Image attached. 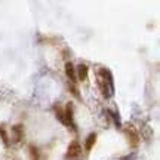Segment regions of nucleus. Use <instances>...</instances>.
Instances as JSON below:
<instances>
[{"mask_svg":"<svg viewBox=\"0 0 160 160\" xmlns=\"http://www.w3.org/2000/svg\"><path fill=\"white\" fill-rule=\"evenodd\" d=\"M95 142H97V133H89L88 138H86V144H85L86 150H88V151H91V150L93 148Z\"/></svg>","mask_w":160,"mask_h":160,"instance_id":"8","label":"nucleus"},{"mask_svg":"<svg viewBox=\"0 0 160 160\" xmlns=\"http://www.w3.org/2000/svg\"><path fill=\"white\" fill-rule=\"evenodd\" d=\"M0 133H2V137H3V141H5V144L6 145H8V137H6V133H5V131H3V129H0Z\"/></svg>","mask_w":160,"mask_h":160,"instance_id":"13","label":"nucleus"},{"mask_svg":"<svg viewBox=\"0 0 160 160\" xmlns=\"http://www.w3.org/2000/svg\"><path fill=\"white\" fill-rule=\"evenodd\" d=\"M125 133H126V137H128V141H129V144H131L133 148H137L138 147V144H139V137H138V133L137 131L133 129V128H126L125 129Z\"/></svg>","mask_w":160,"mask_h":160,"instance_id":"3","label":"nucleus"},{"mask_svg":"<svg viewBox=\"0 0 160 160\" xmlns=\"http://www.w3.org/2000/svg\"><path fill=\"white\" fill-rule=\"evenodd\" d=\"M88 73H89V70H88V65L85 64H80L79 67H77V73H76V77L82 82H86L88 80Z\"/></svg>","mask_w":160,"mask_h":160,"instance_id":"6","label":"nucleus"},{"mask_svg":"<svg viewBox=\"0 0 160 160\" xmlns=\"http://www.w3.org/2000/svg\"><path fill=\"white\" fill-rule=\"evenodd\" d=\"M57 119L61 122V123H64V125H67L68 126V123H67V119H65V113H64V110H61V108H57Z\"/></svg>","mask_w":160,"mask_h":160,"instance_id":"10","label":"nucleus"},{"mask_svg":"<svg viewBox=\"0 0 160 160\" xmlns=\"http://www.w3.org/2000/svg\"><path fill=\"white\" fill-rule=\"evenodd\" d=\"M70 91H71V93H73V95H74L77 99H80V93H79V91H77L76 85H70Z\"/></svg>","mask_w":160,"mask_h":160,"instance_id":"11","label":"nucleus"},{"mask_svg":"<svg viewBox=\"0 0 160 160\" xmlns=\"http://www.w3.org/2000/svg\"><path fill=\"white\" fill-rule=\"evenodd\" d=\"M135 157H137V154H135V153H131L129 156H125V157H122L120 160H133Z\"/></svg>","mask_w":160,"mask_h":160,"instance_id":"12","label":"nucleus"},{"mask_svg":"<svg viewBox=\"0 0 160 160\" xmlns=\"http://www.w3.org/2000/svg\"><path fill=\"white\" fill-rule=\"evenodd\" d=\"M65 74H67V77L70 79L71 85H76V83H77V77H76V68H74V65H73L71 62H65Z\"/></svg>","mask_w":160,"mask_h":160,"instance_id":"4","label":"nucleus"},{"mask_svg":"<svg viewBox=\"0 0 160 160\" xmlns=\"http://www.w3.org/2000/svg\"><path fill=\"white\" fill-rule=\"evenodd\" d=\"M98 86L104 98H110L114 93V80L111 71L107 68H99L98 71Z\"/></svg>","mask_w":160,"mask_h":160,"instance_id":"1","label":"nucleus"},{"mask_svg":"<svg viewBox=\"0 0 160 160\" xmlns=\"http://www.w3.org/2000/svg\"><path fill=\"white\" fill-rule=\"evenodd\" d=\"M65 119H67V123H68L70 128L76 129V123H74V119H73V102H68L67 107H65Z\"/></svg>","mask_w":160,"mask_h":160,"instance_id":"5","label":"nucleus"},{"mask_svg":"<svg viewBox=\"0 0 160 160\" xmlns=\"http://www.w3.org/2000/svg\"><path fill=\"white\" fill-rule=\"evenodd\" d=\"M80 157H82V147H80L79 141L70 142L67 154H65V159L67 160H80Z\"/></svg>","mask_w":160,"mask_h":160,"instance_id":"2","label":"nucleus"},{"mask_svg":"<svg viewBox=\"0 0 160 160\" xmlns=\"http://www.w3.org/2000/svg\"><path fill=\"white\" fill-rule=\"evenodd\" d=\"M12 132H13V138H15V141L19 142V141H22L24 139V128L22 125H15L12 128Z\"/></svg>","mask_w":160,"mask_h":160,"instance_id":"7","label":"nucleus"},{"mask_svg":"<svg viewBox=\"0 0 160 160\" xmlns=\"http://www.w3.org/2000/svg\"><path fill=\"white\" fill-rule=\"evenodd\" d=\"M28 151H30V157H31V160H40V153H39V150H37V147H34L33 144H30Z\"/></svg>","mask_w":160,"mask_h":160,"instance_id":"9","label":"nucleus"}]
</instances>
